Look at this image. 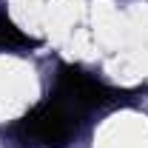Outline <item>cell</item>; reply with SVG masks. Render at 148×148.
Here are the masks:
<instances>
[{"label":"cell","mask_w":148,"mask_h":148,"mask_svg":"<svg viewBox=\"0 0 148 148\" xmlns=\"http://www.w3.org/2000/svg\"><path fill=\"white\" fill-rule=\"evenodd\" d=\"M83 117L86 114L71 108L66 100L49 94V100H43L23 120H17L12 134L23 148H66Z\"/></svg>","instance_id":"obj_1"},{"label":"cell","mask_w":148,"mask_h":148,"mask_svg":"<svg viewBox=\"0 0 148 148\" xmlns=\"http://www.w3.org/2000/svg\"><path fill=\"white\" fill-rule=\"evenodd\" d=\"M54 97L66 100L71 108H77L80 114H88L94 108H103L106 103L114 100V91L106 88L97 77L80 71V69H71V66H63L60 74H57V83L51 88Z\"/></svg>","instance_id":"obj_2"},{"label":"cell","mask_w":148,"mask_h":148,"mask_svg":"<svg viewBox=\"0 0 148 148\" xmlns=\"http://www.w3.org/2000/svg\"><path fill=\"white\" fill-rule=\"evenodd\" d=\"M26 46H34V40L26 37L12 20L0 12V49H26Z\"/></svg>","instance_id":"obj_3"}]
</instances>
